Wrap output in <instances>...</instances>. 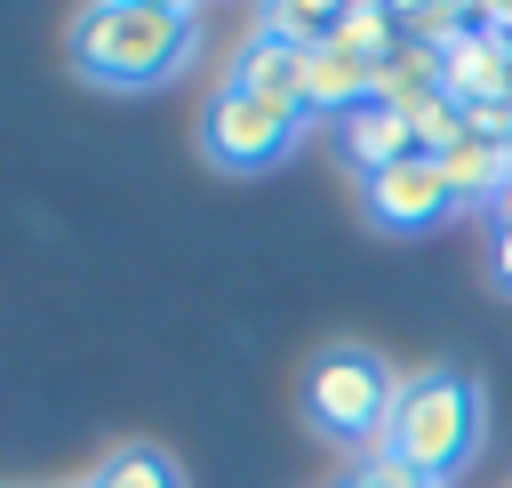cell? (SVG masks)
<instances>
[{
  "label": "cell",
  "instance_id": "obj_1",
  "mask_svg": "<svg viewBox=\"0 0 512 488\" xmlns=\"http://www.w3.org/2000/svg\"><path fill=\"white\" fill-rule=\"evenodd\" d=\"M192 48H200V8L184 0H96L72 16V72L120 96L176 80Z\"/></svg>",
  "mask_w": 512,
  "mask_h": 488
},
{
  "label": "cell",
  "instance_id": "obj_2",
  "mask_svg": "<svg viewBox=\"0 0 512 488\" xmlns=\"http://www.w3.org/2000/svg\"><path fill=\"white\" fill-rule=\"evenodd\" d=\"M480 448V384L464 368H424V376H400V400H392V424H384V456H400L416 480L448 488Z\"/></svg>",
  "mask_w": 512,
  "mask_h": 488
},
{
  "label": "cell",
  "instance_id": "obj_3",
  "mask_svg": "<svg viewBox=\"0 0 512 488\" xmlns=\"http://www.w3.org/2000/svg\"><path fill=\"white\" fill-rule=\"evenodd\" d=\"M392 400H400V376L368 352V344H328L312 368H304V416L312 432L376 456L384 448V424H392Z\"/></svg>",
  "mask_w": 512,
  "mask_h": 488
},
{
  "label": "cell",
  "instance_id": "obj_4",
  "mask_svg": "<svg viewBox=\"0 0 512 488\" xmlns=\"http://www.w3.org/2000/svg\"><path fill=\"white\" fill-rule=\"evenodd\" d=\"M296 136H304V112L264 104V96L232 88V80H224V88L208 96V112H200V152H208L216 168H232V176H256V168L288 160Z\"/></svg>",
  "mask_w": 512,
  "mask_h": 488
},
{
  "label": "cell",
  "instance_id": "obj_5",
  "mask_svg": "<svg viewBox=\"0 0 512 488\" xmlns=\"http://www.w3.org/2000/svg\"><path fill=\"white\" fill-rule=\"evenodd\" d=\"M360 208H368V224L376 232H440L448 216H456V192H448V176H440V160H424V152H408V160H392L384 176H360Z\"/></svg>",
  "mask_w": 512,
  "mask_h": 488
},
{
  "label": "cell",
  "instance_id": "obj_6",
  "mask_svg": "<svg viewBox=\"0 0 512 488\" xmlns=\"http://www.w3.org/2000/svg\"><path fill=\"white\" fill-rule=\"evenodd\" d=\"M440 88L456 104H512V40H496L472 8V32L440 56Z\"/></svg>",
  "mask_w": 512,
  "mask_h": 488
},
{
  "label": "cell",
  "instance_id": "obj_7",
  "mask_svg": "<svg viewBox=\"0 0 512 488\" xmlns=\"http://www.w3.org/2000/svg\"><path fill=\"white\" fill-rule=\"evenodd\" d=\"M232 88H248V96H264V104H288V112H304V48H288L280 32H248L240 40V56H232V72H224Z\"/></svg>",
  "mask_w": 512,
  "mask_h": 488
},
{
  "label": "cell",
  "instance_id": "obj_8",
  "mask_svg": "<svg viewBox=\"0 0 512 488\" xmlns=\"http://www.w3.org/2000/svg\"><path fill=\"white\" fill-rule=\"evenodd\" d=\"M336 144H344V160L360 168V176H384L392 160H408L416 152V128H408V112H392V104H360V112H344L336 120Z\"/></svg>",
  "mask_w": 512,
  "mask_h": 488
},
{
  "label": "cell",
  "instance_id": "obj_9",
  "mask_svg": "<svg viewBox=\"0 0 512 488\" xmlns=\"http://www.w3.org/2000/svg\"><path fill=\"white\" fill-rule=\"evenodd\" d=\"M440 176H448L456 208H488V200L504 192V176H512V152L488 144V136H464L456 152H440Z\"/></svg>",
  "mask_w": 512,
  "mask_h": 488
},
{
  "label": "cell",
  "instance_id": "obj_10",
  "mask_svg": "<svg viewBox=\"0 0 512 488\" xmlns=\"http://www.w3.org/2000/svg\"><path fill=\"white\" fill-rule=\"evenodd\" d=\"M424 96H440V48H424V40H400V48L376 64V104H392V112H416Z\"/></svg>",
  "mask_w": 512,
  "mask_h": 488
},
{
  "label": "cell",
  "instance_id": "obj_11",
  "mask_svg": "<svg viewBox=\"0 0 512 488\" xmlns=\"http://www.w3.org/2000/svg\"><path fill=\"white\" fill-rule=\"evenodd\" d=\"M336 40H344L352 56H368V64H384V56L408 40V24H400V8H384V0H352V8H336Z\"/></svg>",
  "mask_w": 512,
  "mask_h": 488
},
{
  "label": "cell",
  "instance_id": "obj_12",
  "mask_svg": "<svg viewBox=\"0 0 512 488\" xmlns=\"http://www.w3.org/2000/svg\"><path fill=\"white\" fill-rule=\"evenodd\" d=\"M88 488H184V480H176V464H168L160 448H112V456L88 472Z\"/></svg>",
  "mask_w": 512,
  "mask_h": 488
},
{
  "label": "cell",
  "instance_id": "obj_13",
  "mask_svg": "<svg viewBox=\"0 0 512 488\" xmlns=\"http://www.w3.org/2000/svg\"><path fill=\"white\" fill-rule=\"evenodd\" d=\"M408 128H416V152H424V160H440V152H456V144L472 136V128H464V104H456L448 88H440V96H424V104L408 112Z\"/></svg>",
  "mask_w": 512,
  "mask_h": 488
},
{
  "label": "cell",
  "instance_id": "obj_14",
  "mask_svg": "<svg viewBox=\"0 0 512 488\" xmlns=\"http://www.w3.org/2000/svg\"><path fill=\"white\" fill-rule=\"evenodd\" d=\"M256 24H264V32H280L288 48H320V40H336V8H312V0H288V8H264Z\"/></svg>",
  "mask_w": 512,
  "mask_h": 488
},
{
  "label": "cell",
  "instance_id": "obj_15",
  "mask_svg": "<svg viewBox=\"0 0 512 488\" xmlns=\"http://www.w3.org/2000/svg\"><path fill=\"white\" fill-rule=\"evenodd\" d=\"M344 488H432V480H416L400 456H384V448H376V456H360V464H352V480H344Z\"/></svg>",
  "mask_w": 512,
  "mask_h": 488
},
{
  "label": "cell",
  "instance_id": "obj_16",
  "mask_svg": "<svg viewBox=\"0 0 512 488\" xmlns=\"http://www.w3.org/2000/svg\"><path fill=\"white\" fill-rule=\"evenodd\" d=\"M488 224H496V240H504V232H512V176H504V192H496V200H488Z\"/></svg>",
  "mask_w": 512,
  "mask_h": 488
},
{
  "label": "cell",
  "instance_id": "obj_17",
  "mask_svg": "<svg viewBox=\"0 0 512 488\" xmlns=\"http://www.w3.org/2000/svg\"><path fill=\"white\" fill-rule=\"evenodd\" d=\"M488 264H496V288H504V296H512V232H504V240H496V256H488Z\"/></svg>",
  "mask_w": 512,
  "mask_h": 488
}]
</instances>
